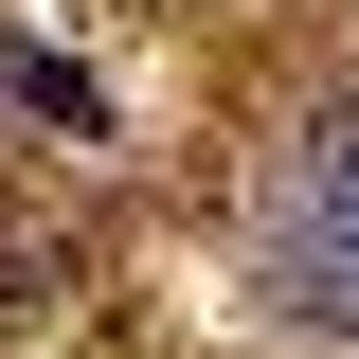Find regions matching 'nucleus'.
<instances>
[{"mask_svg": "<svg viewBox=\"0 0 359 359\" xmlns=\"http://www.w3.org/2000/svg\"><path fill=\"white\" fill-rule=\"evenodd\" d=\"M0 90H18V108H54V126H108V108H90V72H72V54H36V36H0Z\"/></svg>", "mask_w": 359, "mask_h": 359, "instance_id": "f03ea898", "label": "nucleus"}, {"mask_svg": "<svg viewBox=\"0 0 359 359\" xmlns=\"http://www.w3.org/2000/svg\"><path fill=\"white\" fill-rule=\"evenodd\" d=\"M269 287H287V323H341V341H359V108H341V126L306 144V180H287Z\"/></svg>", "mask_w": 359, "mask_h": 359, "instance_id": "f257e3e1", "label": "nucleus"}]
</instances>
